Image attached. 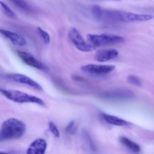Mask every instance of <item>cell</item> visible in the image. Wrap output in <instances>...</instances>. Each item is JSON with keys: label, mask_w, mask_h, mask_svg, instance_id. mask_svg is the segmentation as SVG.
Segmentation results:
<instances>
[{"label": "cell", "mask_w": 154, "mask_h": 154, "mask_svg": "<svg viewBox=\"0 0 154 154\" xmlns=\"http://www.w3.org/2000/svg\"><path fill=\"white\" fill-rule=\"evenodd\" d=\"M47 142L43 138H38L30 145L26 154H45L47 149Z\"/></svg>", "instance_id": "30bf717a"}, {"label": "cell", "mask_w": 154, "mask_h": 154, "mask_svg": "<svg viewBox=\"0 0 154 154\" xmlns=\"http://www.w3.org/2000/svg\"><path fill=\"white\" fill-rule=\"evenodd\" d=\"M0 33L9 39L14 44L19 46H24L26 45V40L21 35L7 30L0 29Z\"/></svg>", "instance_id": "7c38bea8"}, {"label": "cell", "mask_w": 154, "mask_h": 154, "mask_svg": "<svg viewBox=\"0 0 154 154\" xmlns=\"http://www.w3.org/2000/svg\"><path fill=\"white\" fill-rule=\"evenodd\" d=\"M17 54L21 59L28 66L41 70L47 69L46 66L35 58L32 54L24 52H17Z\"/></svg>", "instance_id": "9c48e42d"}, {"label": "cell", "mask_w": 154, "mask_h": 154, "mask_svg": "<svg viewBox=\"0 0 154 154\" xmlns=\"http://www.w3.org/2000/svg\"><path fill=\"white\" fill-rule=\"evenodd\" d=\"M119 140L120 143L123 146L133 152L138 154L141 152V148L140 146L138 144L131 140V139L128 138L126 137H120Z\"/></svg>", "instance_id": "5bb4252c"}, {"label": "cell", "mask_w": 154, "mask_h": 154, "mask_svg": "<svg viewBox=\"0 0 154 154\" xmlns=\"http://www.w3.org/2000/svg\"><path fill=\"white\" fill-rule=\"evenodd\" d=\"M0 154H15L14 153L12 152H1L0 151Z\"/></svg>", "instance_id": "44dd1931"}, {"label": "cell", "mask_w": 154, "mask_h": 154, "mask_svg": "<svg viewBox=\"0 0 154 154\" xmlns=\"http://www.w3.org/2000/svg\"><path fill=\"white\" fill-rule=\"evenodd\" d=\"M100 97L106 100H127L133 98L134 94L129 90L117 89L105 91L100 94Z\"/></svg>", "instance_id": "8992f818"}, {"label": "cell", "mask_w": 154, "mask_h": 154, "mask_svg": "<svg viewBox=\"0 0 154 154\" xmlns=\"http://www.w3.org/2000/svg\"><path fill=\"white\" fill-rule=\"evenodd\" d=\"M119 54V52L115 49L101 50L96 53L95 58L98 62H106L116 58Z\"/></svg>", "instance_id": "8fae6325"}, {"label": "cell", "mask_w": 154, "mask_h": 154, "mask_svg": "<svg viewBox=\"0 0 154 154\" xmlns=\"http://www.w3.org/2000/svg\"><path fill=\"white\" fill-rule=\"evenodd\" d=\"M37 31L40 36L42 38L44 42L46 44H49L51 42V37L49 34L46 31L42 29L40 27H38L37 29Z\"/></svg>", "instance_id": "e0dca14e"}, {"label": "cell", "mask_w": 154, "mask_h": 154, "mask_svg": "<svg viewBox=\"0 0 154 154\" xmlns=\"http://www.w3.org/2000/svg\"><path fill=\"white\" fill-rule=\"evenodd\" d=\"M0 5L2 7L4 12L8 17L12 18H15L17 17L16 14L4 2H2V1H0Z\"/></svg>", "instance_id": "2e32d148"}, {"label": "cell", "mask_w": 154, "mask_h": 154, "mask_svg": "<svg viewBox=\"0 0 154 154\" xmlns=\"http://www.w3.org/2000/svg\"><path fill=\"white\" fill-rule=\"evenodd\" d=\"M12 2L22 10H24L26 11L30 12L32 11V7L30 5L27 3L26 2L23 1H12Z\"/></svg>", "instance_id": "9a60e30c"}, {"label": "cell", "mask_w": 154, "mask_h": 154, "mask_svg": "<svg viewBox=\"0 0 154 154\" xmlns=\"http://www.w3.org/2000/svg\"><path fill=\"white\" fill-rule=\"evenodd\" d=\"M0 93L6 98L15 103H33L43 106L45 105V102L41 99L22 91L0 88Z\"/></svg>", "instance_id": "3957f363"}, {"label": "cell", "mask_w": 154, "mask_h": 154, "mask_svg": "<svg viewBox=\"0 0 154 154\" xmlns=\"http://www.w3.org/2000/svg\"><path fill=\"white\" fill-rule=\"evenodd\" d=\"M127 80L130 84L136 86L140 87L142 86V82L141 80L137 76L129 75L128 77Z\"/></svg>", "instance_id": "ac0fdd59"}, {"label": "cell", "mask_w": 154, "mask_h": 154, "mask_svg": "<svg viewBox=\"0 0 154 154\" xmlns=\"http://www.w3.org/2000/svg\"><path fill=\"white\" fill-rule=\"evenodd\" d=\"M101 116L108 124L117 126L125 127L130 125V123L122 118L112 115L103 113Z\"/></svg>", "instance_id": "4fadbf2b"}, {"label": "cell", "mask_w": 154, "mask_h": 154, "mask_svg": "<svg viewBox=\"0 0 154 154\" xmlns=\"http://www.w3.org/2000/svg\"><path fill=\"white\" fill-rule=\"evenodd\" d=\"M77 130L76 124L74 121H71L66 127V131L69 134H74Z\"/></svg>", "instance_id": "d6986e66"}, {"label": "cell", "mask_w": 154, "mask_h": 154, "mask_svg": "<svg viewBox=\"0 0 154 154\" xmlns=\"http://www.w3.org/2000/svg\"><path fill=\"white\" fill-rule=\"evenodd\" d=\"M49 130L50 131L51 133L57 138H58L60 136V133L59 130L58 129L57 127L53 122H49L48 124Z\"/></svg>", "instance_id": "ffe728a7"}, {"label": "cell", "mask_w": 154, "mask_h": 154, "mask_svg": "<svg viewBox=\"0 0 154 154\" xmlns=\"http://www.w3.org/2000/svg\"><path fill=\"white\" fill-rule=\"evenodd\" d=\"M26 125L20 120L10 118L2 124L0 129V142L20 138L26 131Z\"/></svg>", "instance_id": "7a4b0ae2"}, {"label": "cell", "mask_w": 154, "mask_h": 154, "mask_svg": "<svg viewBox=\"0 0 154 154\" xmlns=\"http://www.w3.org/2000/svg\"><path fill=\"white\" fill-rule=\"evenodd\" d=\"M91 12L94 18L101 21L134 22L146 21L153 18L151 14L134 13L119 10H106L98 5L92 6Z\"/></svg>", "instance_id": "6da1fadb"}, {"label": "cell", "mask_w": 154, "mask_h": 154, "mask_svg": "<svg viewBox=\"0 0 154 154\" xmlns=\"http://www.w3.org/2000/svg\"><path fill=\"white\" fill-rule=\"evenodd\" d=\"M6 77L14 82L28 85L37 90L39 91L43 90V88L40 84L28 76L23 74L11 73L6 75Z\"/></svg>", "instance_id": "ba28073f"}, {"label": "cell", "mask_w": 154, "mask_h": 154, "mask_svg": "<svg viewBox=\"0 0 154 154\" xmlns=\"http://www.w3.org/2000/svg\"><path fill=\"white\" fill-rule=\"evenodd\" d=\"M116 67L113 65H98L88 64L83 65L81 68L83 72L96 75H104L112 72Z\"/></svg>", "instance_id": "52a82bcc"}, {"label": "cell", "mask_w": 154, "mask_h": 154, "mask_svg": "<svg viewBox=\"0 0 154 154\" xmlns=\"http://www.w3.org/2000/svg\"><path fill=\"white\" fill-rule=\"evenodd\" d=\"M88 40L91 45L96 48L121 43L124 42L125 39L124 37L119 35L106 33L100 34H88Z\"/></svg>", "instance_id": "277c9868"}, {"label": "cell", "mask_w": 154, "mask_h": 154, "mask_svg": "<svg viewBox=\"0 0 154 154\" xmlns=\"http://www.w3.org/2000/svg\"><path fill=\"white\" fill-rule=\"evenodd\" d=\"M68 37L71 43L80 51L89 52L96 49L89 42L84 39L81 33L76 28L70 29L69 32Z\"/></svg>", "instance_id": "5b68a950"}]
</instances>
